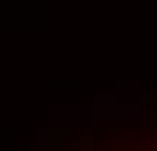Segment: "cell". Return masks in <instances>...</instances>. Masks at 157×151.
<instances>
[{
	"label": "cell",
	"mask_w": 157,
	"mask_h": 151,
	"mask_svg": "<svg viewBox=\"0 0 157 151\" xmlns=\"http://www.w3.org/2000/svg\"><path fill=\"white\" fill-rule=\"evenodd\" d=\"M32 151H157V116H96Z\"/></svg>",
	"instance_id": "6da1fadb"
}]
</instances>
